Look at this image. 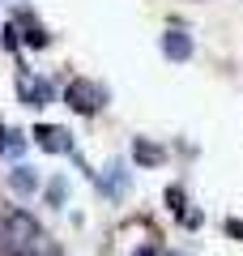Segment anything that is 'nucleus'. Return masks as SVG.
Returning a JSON list of instances; mask_svg holds the SVG:
<instances>
[{"mask_svg":"<svg viewBox=\"0 0 243 256\" xmlns=\"http://www.w3.org/2000/svg\"><path fill=\"white\" fill-rule=\"evenodd\" d=\"M132 158H136L141 166H158L166 154H162V146H154L150 137H136V141H132Z\"/></svg>","mask_w":243,"mask_h":256,"instance_id":"obj_7","label":"nucleus"},{"mask_svg":"<svg viewBox=\"0 0 243 256\" xmlns=\"http://www.w3.org/2000/svg\"><path fill=\"white\" fill-rule=\"evenodd\" d=\"M166 201H171V210L180 214V218L188 214V210H184V188H175V184H171V188H166Z\"/></svg>","mask_w":243,"mask_h":256,"instance_id":"obj_11","label":"nucleus"},{"mask_svg":"<svg viewBox=\"0 0 243 256\" xmlns=\"http://www.w3.org/2000/svg\"><path fill=\"white\" fill-rule=\"evenodd\" d=\"M43 226L34 222V214L9 210L0 214V256H43Z\"/></svg>","mask_w":243,"mask_h":256,"instance_id":"obj_1","label":"nucleus"},{"mask_svg":"<svg viewBox=\"0 0 243 256\" xmlns=\"http://www.w3.org/2000/svg\"><path fill=\"white\" fill-rule=\"evenodd\" d=\"M162 56L166 60H192V34H184V30H166L162 34Z\"/></svg>","mask_w":243,"mask_h":256,"instance_id":"obj_6","label":"nucleus"},{"mask_svg":"<svg viewBox=\"0 0 243 256\" xmlns=\"http://www.w3.org/2000/svg\"><path fill=\"white\" fill-rule=\"evenodd\" d=\"M47 201H52V205L68 201V180H52V184H47Z\"/></svg>","mask_w":243,"mask_h":256,"instance_id":"obj_10","label":"nucleus"},{"mask_svg":"<svg viewBox=\"0 0 243 256\" xmlns=\"http://www.w3.org/2000/svg\"><path fill=\"white\" fill-rule=\"evenodd\" d=\"M64 102H68L77 116H94V111L102 107V90L94 82H86V77H77V82H68V90H64Z\"/></svg>","mask_w":243,"mask_h":256,"instance_id":"obj_2","label":"nucleus"},{"mask_svg":"<svg viewBox=\"0 0 243 256\" xmlns=\"http://www.w3.org/2000/svg\"><path fill=\"white\" fill-rule=\"evenodd\" d=\"M132 256H158V248H150V244H145V248H136Z\"/></svg>","mask_w":243,"mask_h":256,"instance_id":"obj_14","label":"nucleus"},{"mask_svg":"<svg viewBox=\"0 0 243 256\" xmlns=\"http://www.w3.org/2000/svg\"><path fill=\"white\" fill-rule=\"evenodd\" d=\"M98 188L107 192V196H124V192L132 188V175H128V166L120 162V158H116V162L107 166V175H102V180H98Z\"/></svg>","mask_w":243,"mask_h":256,"instance_id":"obj_5","label":"nucleus"},{"mask_svg":"<svg viewBox=\"0 0 243 256\" xmlns=\"http://www.w3.org/2000/svg\"><path fill=\"white\" fill-rule=\"evenodd\" d=\"M9 188H13V192H34V188H38V175L30 171V166L18 162V166L9 171Z\"/></svg>","mask_w":243,"mask_h":256,"instance_id":"obj_8","label":"nucleus"},{"mask_svg":"<svg viewBox=\"0 0 243 256\" xmlns=\"http://www.w3.org/2000/svg\"><path fill=\"white\" fill-rule=\"evenodd\" d=\"M22 150H26V137H22V132H4V141H0V154H13V158H18Z\"/></svg>","mask_w":243,"mask_h":256,"instance_id":"obj_9","label":"nucleus"},{"mask_svg":"<svg viewBox=\"0 0 243 256\" xmlns=\"http://www.w3.org/2000/svg\"><path fill=\"white\" fill-rule=\"evenodd\" d=\"M26 43H30V47H47V30H38V26H30V34H26Z\"/></svg>","mask_w":243,"mask_h":256,"instance_id":"obj_12","label":"nucleus"},{"mask_svg":"<svg viewBox=\"0 0 243 256\" xmlns=\"http://www.w3.org/2000/svg\"><path fill=\"white\" fill-rule=\"evenodd\" d=\"M18 94H22V102H30V107H47V102H52V86L38 82V77H30V73L18 77Z\"/></svg>","mask_w":243,"mask_h":256,"instance_id":"obj_4","label":"nucleus"},{"mask_svg":"<svg viewBox=\"0 0 243 256\" xmlns=\"http://www.w3.org/2000/svg\"><path fill=\"white\" fill-rule=\"evenodd\" d=\"M34 141H38V150H47V154H77V150H72V132L68 128H56V124H38Z\"/></svg>","mask_w":243,"mask_h":256,"instance_id":"obj_3","label":"nucleus"},{"mask_svg":"<svg viewBox=\"0 0 243 256\" xmlns=\"http://www.w3.org/2000/svg\"><path fill=\"white\" fill-rule=\"evenodd\" d=\"M226 230H230L234 239H243V222H239V218H226Z\"/></svg>","mask_w":243,"mask_h":256,"instance_id":"obj_13","label":"nucleus"}]
</instances>
